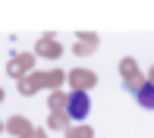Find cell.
<instances>
[{"label": "cell", "mask_w": 154, "mask_h": 138, "mask_svg": "<svg viewBox=\"0 0 154 138\" xmlns=\"http://www.w3.org/2000/svg\"><path fill=\"white\" fill-rule=\"evenodd\" d=\"M69 116H75V119L88 116V98L85 94H72L69 98Z\"/></svg>", "instance_id": "1"}, {"label": "cell", "mask_w": 154, "mask_h": 138, "mask_svg": "<svg viewBox=\"0 0 154 138\" xmlns=\"http://www.w3.org/2000/svg\"><path fill=\"white\" fill-rule=\"evenodd\" d=\"M138 104L142 107H148V110H154V88H138Z\"/></svg>", "instance_id": "2"}, {"label": "cell", "mask_w": 154, "mask_h": 138, "mask_svg": "<svg viewBox=\"0 0 154 138\" xmlns=\"http://www.w3.org/2000/svg\"><path fill=\"white\" fill-rule=\"evenodd\" d=\"M69 138H91V135H88V129H82V132H72Z\"/></svg>", "instance_id": "3"}]
</instances>
